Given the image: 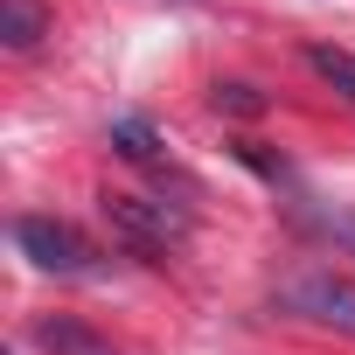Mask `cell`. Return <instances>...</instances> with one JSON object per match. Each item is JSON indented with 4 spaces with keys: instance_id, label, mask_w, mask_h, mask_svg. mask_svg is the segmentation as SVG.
I'll return each mask as SVG.
<instances>
[{
    "instance_id": "7a4b0ae2",
    "label": "cell",
    "mask_w": 355,
    "mask_h": 355,
    "mask_svg": "<svg viewBox=\"0 0 355 355\" xmlns=\"http://www.w3.org/2000/svg\"><path fill=\"white\" fill-rule=\"evenodd\" d=\"M15 251L35 272H56V279H91L105 265V251L77 223H63V216H15Z\"/></svg>"
},
{
    "instance_id": "8992f818",
    "label": "cell",
    "mask_w": 355,
    "mask_h": 355,
    "mask_svg": "<svg viewBox=\"0 0 355 355\" xmlns=\"http://www.w3.org/2000/svg\"><path fill=\"white\" fill-rule=\"evenodd\" d=\"M112 153H125L132 167H160L167 153H160V132L146 125V119H112Z\"/></svg>"
},
{
    "instance_id": "5b68a950",
    "label": "cell",
    "mask_w": 355,
    "mask_h": 355,
    "mask_svg": "<svg viewBox=\"0 0 355 355\" xmlns=\"http://www.w3.org/2000/svg\"><path fill=\"white\" fill-rule=\"evenodd\" d=\"M42 35H49V8L42 0H0V42H8L15 56H28Z\"/></svg>"
},
{
    "instance_id": "277c9868",
    "label": "cell",
    "mask_w": 355,
    "mask_h": 355,
    "mask_svg": "<svg viewBox=\"0 0 355 355\" xmlns=\"http://www.w3.org/2000/svg\"><path fill=\"white\" fill-rule=\"evenodd\" d=\"M35 348H42V355H119L98 327H84V320H70V313L35 320Z\"/></svg>"
},
{
    "instance_id": "9c48e42d",
    "label": "cell",
    "mask_w": 355,
    "mask_h": 355,
    "mask_svg": "<svg viewBox=\"0 0 355 355\" xmlns=\"http://www.w3.org/2000/svg\"><path fill=\"white\" fill-rule=\"evenodd\" d=\"M313 223H320V230H327V237H334V244L355 258V216H313Z\"/></svg>"
},
{
    "instance_id": "52a82bcc",
    "label": "cell",
    "mask_w": 355,
    "mask_h": 355,
    "mask_svg": "<svg viewBox=\"0 0 355 355\" xmlns=\"http://www.w3.org/2000/svg\"><path fill=\"white\" fill-rule=\"evenodd\" d=\"M306 63H313V77H327V84H334L348 105H355V56H348V49H327V42H313V49H306Z\"/></svg>"
},
{
    "instance_id": "3957f363",
    "label": "cell",
    "mask_w": 355,
    "mask_h": 355,
    "mask_svg": "<svg viewBox=\"0 0 355 355\" xmlns=\"http://www.w3.org/2000/svg\"><path fill=\"white\" fill-rule=\"evenodd\" d=\"M272 306L355 341V279H341V272H300V279H286V286L272 293Z\"/></svg>"
},
{
    "instance_id": "6da1fadb",
    "label": "cell",
    "mask_w": 355,
    "mask_h": 355,
    "mask_svg": "<svg viewBox=\"0 0 355 355\" xmlns=\"http://www.w3.org/2000/svg\"><path fill=\"white\" fill-rule=\"evenodd\" d=\"M98 209H105L112 237L125 251H139V258H167L174 244L189 237V216L174 209V202H153V196H132V189H105Z\"/></svg>"
},
{
    "instance_id": "ba28073f",
    "label": "cell",
    "mask_w": 355,
    "mask_h": 355,
    "mask_svg": "<svg viewBox=\"0 0 355 355\" xmlns=\"http://www.w3.org/2000/svg\"><path fill=\"white\" fill-rule=\"evenodd\" d=\"M216 112H265V98L251 84H216Z\"/></svg>"
}]
</instances>
